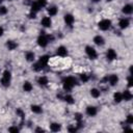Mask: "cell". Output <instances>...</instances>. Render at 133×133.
<instances>
[{"instance_id":"cell-32","label":"cell","mask_w":133,"mask_h":133,"mask_svg":"<svg viewBox=\"0 0 133 133\" xmlns=\"http://www.w3.org/2000/svg\"><path fill=\"white\" fill-rule=\"evenodd\" d=\"M7 8L5 6H0V15H6Z\"/></svg>"},{"instance_id":"cell-14","label":"cell","mask_w":133,"mask_h":133,"mask_svg":"<svg viewBox=\"0 0 133 133\" xmlns=\"http://www.w3.org/2000/svg\"><path fill=\"white\" fill-rule=\"evenodd\" d=\"M122 11H123L125 15H130V14H132V11H133V6H132L131 4H126V5L123 7Z\"/></svg>"},{"instance_id":"cell-19","label":"cell","mask_w":133,"mask_h":133,"mask_svg":"<svg viewBox=\"0 0 133 133\" xmlns=\"http://www.w3.org/2000/svg\"><path fill=\"white\" fill-rule=\"evenodd\" d=\"M113 100H114L115 103H119V102H122V101H123V95H122V92L116 91V92L113 95Z\"/></svg>"},{"instance_id":"cell-20","label":"cell","mask_w":133,"mask_h":133,"mask_svg":"<svg viewBox=\"0 0 133 133\" xmlns=\"http://www.w3.org/2000/svg\"><path fill=\"white\" fill-rule=\"evenodd\" d=\"M60 129H61V126L59 124H57V123H53V124L50 125V130L52 132H58Z\"/></svg>"},{"instance_id":"cell-13","label":"cell","mask_w":133,"mask_h":133,"mask_svg":"<svg viewBox=\"0 0 133 133\" xmlns=\"http://www.w3.org/2000/svg\"><path fill=\"white\" fill-rule=\"evenodd\" d=\"M94 43H95L96 45H98V46H103L104 43H105V41H104L103 36H101V35H96V36L94 37Z\"/></svg>"},{"instance_id":"cell-2","label":"cell","mask_w":133,"mask_h":133,"mask_svg":"<svg viewBox=\"0 0 133 133\" xmlns=\"http://www.w3.org/2000/svg\"><path fill=\"white\" fill-rule=\"evenodd\" d=\"M10 80H11V74L9 71H4L3 72V75H2V78H1V84L5 87L9 86L10 84Z\"/></svg>"},{"instance_id":"cell-9","label":"cell","mask_w":133,"mask_h":133,"mask_svg":"<svg viewBox=\"0 0 133 133\" xmlns=\"http://www.w3.org/2000/svg\"><path fill=\"white\" fill-rule=\"evenodd\" d=\"M129 24H130V22H129V19H127V18H123V19H121L119 22H118V25H119V28H121V29L127 28V27L129 26Z\"/></svg>"},{"instance_id":"cell-15","label":"cell","mask_w":133,"mask_h":133,"mask_svg":"<svg viewBox=\"0 0 133 133\" xmlns=\"http://www.w3.org/2000/svg\"><path fill=\"white\" fill-rule=\"evenodd\" d=\"M41 8H42V7L39 6V4L37 3V1H36V0H35L34 2H32V3H31V12L36 14Z\"/></svg>"},{"instance_id":"cell-1","label":"cell","mask_w":133,"mask_h":133,"mask_svg":"<svg viewBox=\"0 0 133 133\" xmlns=\"http://www.w3.org/2000/svg\"><path fill=\"white\" fill-rule=\"evenodd\" d=\"M62 83H63V89L66 91H70L77 84V81L74 77H66L63 79Z\"/></svg>"},{"instance_id":"cell-12","label":"cell","mask_w":133,"mask_h":133,"mask_svg":"<svg viewBox=\"0 0 133 133\" xmlns=\"http://www.w3.org/2000/svg\"><path fill=\"white\" fill-rule=\"evenodd\" d=\"M41 24L44 26V27H51V24H52V21H51V19L49 18V17H44L43 19H42V21H41Z\"/></svg>"},{"instance_id":"cell-26","label":"cell","mask_w":133,"mask_h":133,"mask_svg":"<svg viewBox=\"0 0 133 133\" xmlns=\"http://www.w3.org/2000/svg\"><path fill=\"white\" fill-rule=\"evenodd\" d=\"M57 7L56 6H50L49 8H48V14L50 15V16H55L56 14H57Z\"/></svg>"},{"instance_id":"cell-36","label":"cell","mask_w":133,"mask_h":133,"mask_svg":"<svg viewBox=\"0 0 133 133\" xmlns=\"http://www.w3.org/2000/svg\"><path fill=\"white\" fill-rule=\"evenodd\" d=\"M128 86H129V87L132 86V77H131V75L128 77Z\"/></svg>"},{"instance_id":"cell-25","label":"cell","mask_w":133,"mask_h":133,"mask_svg":"<svg viewBox=\"0 0 133 133\" xmlns=\"http://www.w3.org/2000/svg\"><path fill=\"white\" fill-rule=\"evenodd\" d=\"M90 95H91V97H94V98H99L100 95H101V92H100V90H99L98 88H91V89H90Z\"/></svg>"},{"instance_id":"cell-29","label":"cell","mask_w":133,"mask_h":133,"mask_svg":"<svg viewBox=\"0 0 133 133\" xmlns=\"http://www.w3.org/2000/svg\"><path fill=\"white\" fill-rule=\"evenodd\" d=\"M80 79H81L82 82H87L89 80V77H88L87 74H81L80 75Z\"/></svg>"},{"instance_id":"cell-34","label":"cell","mask_w":133,"mask_h":133,"mask_svg":"<svg viewBox=\"0 0 133 133\" xmlns=\"http://www.w3.org/2000/svg\"><path fill=\"white\" fill-rule=\"evenodd\" d=\"M8 131L9 132H19V128H17V127H10L9 129H8Z\"/></svg>"},{"instance_id":"cell-3","label":"cell","mask_w":133,"mask_h":133,"mask_svg":"<svg viewBox=\"0 0 133 133\" xmlns=\"http://www.w3.org/2000/svg\"><path fill=\"white\" fill-rule=\"evenodd\" d=\"M49 41H48V37H47V34H45V32H42L41 35L38 36L37 38V44L38 46H41L42 48H45L47 45H48Z\"/></svg>"},{"instance_id":"cell-41","label":"cell","mask_w":133,"mask_h":133,"mask_svg":"<svg viewBox=\"0 0 133 133\" xmlns=\"http://www.w3.org/2000/svg\"><path fill=\"white\" fill-rule=\"evenodd\" d=\"M2 1H3V0H0V3H1V2H2Z\"/></svg>"},{"instance_id":"cell-16","label":"cell","mask_w":133,"mask_h":133,"mask_svg":"<svg viewBox=\"0 0 133 133\" xmlns=\"http://www.w3.org/2000/svg\"><path fill=\"white\" fill-rule=\"evenodd\" d=\"M37 83H38L39 85H42V86H45V85H47V84L49 83V80H48V78H47L46 76H41V77L37 79Z\"/></svg>"},{"instance_id":"cell-39","label":"cell","mask_w":133,"mask_h":133,"mask_svg":"<svg viewBox=\"0 0 133 133\" xmlns=\"http://www.w3.org/2000/svg\"><path fill=\"white\" fill-rule=\"evenodd\" d=\"M24 3L25 4H29V3H32V2H30V0H26V1H24Z\"/></svg>"},{"instance_id":"cell-38","label":"cell","mask_w":133,"mask_h":133,"mask_svg":"<svg viewBox=\"0 0 133 133\" xmlns=\"http://www.w3.org/2000/svg\"><path fill=\"white\" fill-rule=\"evenodd\" d=\"M3 33H4V30H3V28H2V27H0V36H2V35H3Z\"/></svg>"},{"instance_id":"cell-17","label":"cell","mask_w":133,"mask_h":133,"mask_svg":"<svg viewBox=\"0 0 133 133\" xmlns=\"http://www.w3.org/2000/svg\"><path fill=\"white\" fill-rule=\"evenodd\" d=\"M49 56L48 55H43V56H41L39 57V60H38V62L43 65V66H45L47 63H48V61H49Z\"/></svg>"},{"instance_id":"cell-40","label":"cell","mask_w":133,"mask_h":133,"mask_svg":"<svg viewBox=\"0 0 133 133\" xmlns=\"http://www.w3.org/2000/svg\"><path fill=\"white\" fill-rule=\"evenodd\" d=\"M91 1H94V2H99L100 0H91Z\"/></svg>"},{"instance_id":"cell-28","label":"cell","mask_w":133,"mask_h":133,"mask_svg":"<svg viewBox=\"0 0 133 133\" xmlns=\"http://www.w3.org/2000/svg\"><path fill=\"white\" fill-rule=\"evenodd\" d=\"M43 68H44V66H43V65H42V64H41L38 61H37L36 63H34V64H33V66H32V69H33L35 72H38V71H41Z\"/></svg>"},{"instance_id":"cell-30","label":"cell","mask_w":133,"mask_h":133,"mask_svg":"<svg viewBox=\"0 0 133 133\" xmlns=\"http://www.w3.org/2000/svg\"><path fill=\"white\" fill-rule=\"evenodd\" d=\"M126 123H127V124H129V125H131V124H133V115H132V114H129V115L127 116V119H126Z\"/></svg>"},{"instance_id":"cell-33","label":"cell","mask_w":133,"mask_h":133,"mask_svg":"<svg viewBox=\"0 0 133 133\" xmlns=\"http://www.w3.org/2000/svg\"><path fill=\"white\" fill-rule=\"evenodd\" d=\"M16 112H17V114H18V115H20V117H22V118L24 117V112H23L21 109H17V111H16Z\"/></svg>"},{"instance_id":"cell-23","label":"cell","mask_w":133,"mask_h":133,"mask_svg":"<svg viewBox=\"0 0 133 133\" xmlns=\"http://www.w3.org/2000/svg\"><path fill=\"white\" fill-rule=\"evenodd\" d=\"M23 89H24V91H27V92L31 91L32 90V84L28 81H25L23 84Z\"/></svg>"},{"instance_id":"cell-5","label":"cell","mask_w":133,"mask_h":133,"mask_svg":"<svg viewBox=\"0 0 133 133\" xmlns=\"http://www.w3.org/2000/svg\"><path fill=\"white\" fill-rule=\"evenodd\" d=\"M85 52H86L87 56H88L90 59H96L97 56H98L97 51H96L92 47H90V46H86V47H85Z\"/></svg>"},{"instance_id":"cell-18","label":"cell","mask_w":133,"mask_h":133,"mask_svg":"<svg viewBox=\"0 0 133 133\" xmlns=\"http://www.w3.org/2000/svg\"><path fill=\"white\" fill-rule=\"evenodd\" d=\"M122 95H123V100H125V101H130L132 99V94L130 90H125Z\"/></svg>"},{"instance_id":"cell-27","label":"cell","mask_w":133,"mask_h":133,"mask_svg":"<svg viewBox=\"0 0 133 133\" xmlns=\"http://www.w3.org/2000/svg\"><path fill=\"white\" fill-rule=\"evenodd\" d=\"M66 103H69V104H73L75 101H74V98L71 96V95H66V96H64L63 98H62Z\"/></svg>"},{"instance_id":"cell-10","label":"cell","mask_w":133,"mask_h":133,"mask_svg":"<svg viewBox=\"0 0 133 133\" xmlns=\"http://www.w3.org/2000/svg\"><path fill=\"white\" fill-rule=\"evenodd\" d=\"M56 53H57V55H59V56H61V57H64V56H66V55H68V50H66V48H65V47L60 46V47H58V48H57Z\"/></svg>"},{"instance_id":"cell-35","label":"cell","mask_w":133,"mask_h":133,"mask_svg":"<svg viewBox=\"0 0 133 133\" xmlns=\"http://www.w3.org/2000/svg\"><path fill=\"white\" fill-rule=\"evenodd\" d=\"M68 131L69 132H76L77 131V127H69L68 128Z\"/></svg>"},{"instance_id":"cell-21","label":"cell","mask_w":133,"mask_h":133,"mask_svg":"<svg viewBox=\"0 0 133 133\" xmlns=\"http://www.w3.org/2000/svg\"><path fill=\"white\" fill-rule=\"evenodd\" d=\"M6 47L8 48V50H15V49L18 47V45H17V43L14 42V41H7Z\"/></svg>"},{"instance_id":"cell-7","label":"cell","mask_w":133,"mask_h":133,"mask_svg":"<svg viewBox=\"0 0 133 133\" xmlns=\"http://www.w3.org/2000/svg\"><path fill=\"white\" fill-rule=\"evenodd\" d=\"M116 52L113 50V49H108L107 50V52H106V58H107V60H109V61H111V60H114L115 58H116Z\"/></svg>"},{"instance_id":"cell-31","label":"cell","mask_w":133,"mask_h":133,"mask_svg":"<svg viewBox=\"0 0 133 133\" xmlns=\"http://www.w3.org/2000/svg\"><path fill=\"white\" fill-rule=\"evenodd\" d=\"M41 7H45L47 5V0H36Z\"/></svg>"},{"instance_id":"cell-42","label":"cell","mask_w":133,"mask_h":133,"mask_svg":"<svg viewBox=\"0 0 133 133\" xmlns=\"http://www.w3.org/2000/svg\"><path fill=\"white\" fill-rule=\"evenodd\" d=\"M107 1H111V0H107Z\"/></svg>"},{"instance_id":"cell-24","label":"cell","mask_w":133,"mask_h":133,"mask_svg":"<svg viewBox=\"0 0 133 133\" xmlns=\"http://www.w3.org/2000/svg\"><path fill=\"white\" fill-rule=\"evenodd\" d=\"M31 111L32 112H34V113H42L43 112V109H42V107L41 106H38V105H31Z\"/></svg>"},{"instance_id":"cell-37","label":"cell","mask_w":133,"mask_h":133,"mask_svg":"<svg viewBox=\"0 0 133 133\" xmlns=\"http://www.w3.org/2000/svg\"><path fill=\"white\" fill-rule=\"evenodd\" d=\"M35 132H45V130L43 128H36L35 129Z\"/></svg>"},{"instance_id":"cell-43","label":"cell","mask_w":133,"mask_h":133,"mask_svg":"<svg viewBox=\"0 0 133 133\" xmlns=\"http://www.w3.org/2000/svg\"><path fill=\"white\" fill-rule=\"evenodd\" d=\"M8 1H11V0H8Z\"/></svg>"},{"instance_id":"cell-8","label":"cell","mask_w":133,"mask_h":133,"mask_svg":"<svg viewBox=\"0 0 133 133\" xmlns=\"http://www.w3.org/2000/svg\"><path fill=\"white\" fill-rule=\"evenodd\" d=\"M64 22H65L66 25L72 26V25L74 24V22H75V19H74V17H73V15H71V14L64 15Z\"/></svg>"},{"instance_id":"cell-4","label":"cell","mask_w":133,"mask_h":133,"mask_svg":"<svg viewBox=\"0 0 133 133\" xmlns=\"http://www.w3.org/2000/svg\"><path fill=\"white\" fill-rule=\"evenodd\" d=\"M98 26H99V28L101 30H104V31L108 30L110 28V26H111V21L108 20V19H104V20H102V21H100L98 23Z\"/></svg>"},{"instance_id":"cell-6","label":"cell","mask_w":133,"mask_h":133,"mask_svg":"<svg viewBox=\"0 0 133 133\" xmlns=\"http://www.w3.org/2000/svg\"><path fill=\"white\" fill-rule=\"evenodd\" d=\"M106 81L109 82L111 86H114V85L117 84V82H118V77H117V75L112 74V75H110L109 77H106Z\"/></svg>"},{"instance_id":"cell-22","label":"cell","mask_w":133,"mask_h":133,"mask_svg":"<svg viewBox=\"0 0 133 133\" xmlns=\"http://www.w3.org/2000/svg\"><path fill=\"white\" fill-rule=\"evenodd\" d=\"M25 58H26V60L27 61H29V62H31V61H33L34 60V58H35V55H34V53L33 52H27L26 54H25Z\"/></svg>"},{"instance_id":"cell-11","label":"cell","mask_w":133,"mask_h":133,"mask_svg":"<svg viewBox=\"0 0 133 133\" xmlns=\"http://www.w3.org/2000/svg\"><path fill=\"white\" fill-rule=\"evenodd\" d=\"M86 114L88 116H95L97 114V108L95 106H87L86 107Z\"/></svg>"}]
</instances>
